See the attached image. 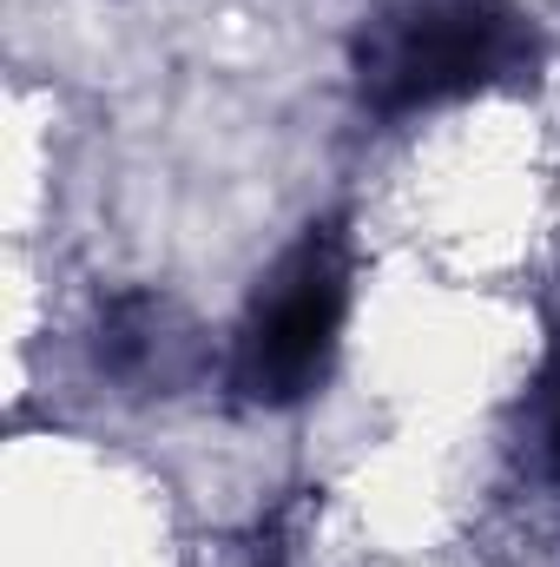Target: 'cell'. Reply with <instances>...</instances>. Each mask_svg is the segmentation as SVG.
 <instances>
[{
  "mask_svg": "<svg viewBox=\"0 0 560 567\" xmlns=\"http://www.w3.org/2000/svg\"><path fill=\"white\" fill-rule=\"evenodd\" d=\"M356 100L376 120H416L541 66V33L515 0H390L356 33Z\"/></svg>",
  "mask_w": 560,
  "mask_h": 567,
  "instance_id": "1",
  "label": "cell"
},
{
  "mask_svg": "<svg viewBox=\"0 0 560 567\" xmlns=\"http://www.w3.org/2000/svg\"><path fill=\"white\" fill-rule=\"evenodd\" d=\"M350 317V225L317 218L258 278L231 337V396L251 410H290L323 390Z\"/></svg>",
  "mask_w": 560,
  "mask_h": 567,
  "instance_id": "2",
  "label": "cell"
},
{
  "mask_svg": "<svg viewBox=\"0 0 560 567\" xmlns=\"http://www.w3.org/2000/svg\"><path fill=\"white\" fill-rule=\"evenodd\" d=\"M93 357L106 377L120 383H172L178 357H185V337H178V317L165 297L152 290H126L100 310V337H93Z\"/></svg>",
  "mask_w": 560,
  "mask_h": 567,
  "instance_id": "3",
  "label": "cell"
},
{
  "mask_svg": "<svg viewBox=\"0 0 560 567\" xmlns=\"http://www.w3.org/2000/svg\"><path fill=\"white\" fill-rule=\"evenodd\" d=\"M541 455H548V475L560 482V357L541 377Z\"/></svg>",
  "mask_w": 560,
  "mask_h": 567,
  "instance_id": "4",
  "label": "cell"
}]
</instances>
